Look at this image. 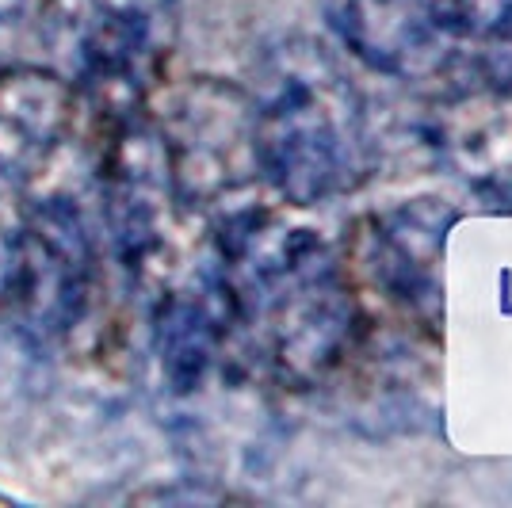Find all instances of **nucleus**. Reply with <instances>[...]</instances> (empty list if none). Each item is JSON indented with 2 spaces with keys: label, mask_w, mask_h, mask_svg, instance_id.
<instances>
[{
  "label": "nucleus",
  "mask_w": 512,
  "mask_h": 508,
  "mask_svg": "<svg viewBox=\"0 0 512 508\" xmlns=\"http://www.w3.org/2000/svg\"><path fill=\"white\" fill-rule=\"evenodd\" d=\"M230 325L234 321L214 279L207 283V291H184L161 302L153 318V348L172 394H192L203 386Z\"/></svg>",
  "instance_id": "9b49d317"
},
{
  "label": "nucleus",
  "mask_w": 512,
  "mask_h": 508,
  "mask_svg": "<svg viewBox=\"0 0 512 508\" xmlns=\"http://www.w3.org/2000/svg\"><path fill=\"white\" fill-rule=\"evenodd\" d=\"M16 188H4L0 184V302L8 291V279H12V264H16V245H20V222L23 207L12 203Z\"/></svg>",
  "instance_id": "f8f14e48"
},
{
  "label": "nucleus",
  "mask_w": 512,
  "mask_h": 508,
  "mask_svg": "<svg viewBox=\"0 0 512 508\" xmlns=\"http://www.w3.org/2000/svg\"><path fill=\"white\" fill-rule=\"evenodd\" d=\"M214 287L234 325L253 329L268 367L291 386L314 382L341 360L356 306L333 249L314 230L268 211H237L218 230Z\"/></svg>",
  "instance_id": "f257e3e1"
},
{
  "label": "nucleus",
  "mask_w": 512,
  "mask_h": 508,
  "mask_svg": "<svg viewBox=\"0 0 512 508\" xmlns=\"http://www.w3.org/2000/svg\"><path fill=\"white\" fill-rule=\"evenodd\" d=\"M440 157L470 188L512 203V81H486L451 96L436 115Z\"/></svg>",
  "instance_id": "1a4fd4ad"
},
{
  "label": "nucleus",
  "mask_w": 512,
  "mask_h": 508,
  "mask_svg": "<svg viewBox=\"0 0 512 508\" xmlns=\"http://www.w3.org/2000/svg\"><path fill=\"white\" fill-rule=\"evenodd\" d=\"M96 249L81 207L50 195L23 207L16 264L0 310L31 344H58L88 314Z\"/></svg>",
  "instance_id": "7ed1b4c3"
},
{
  "label": "nucleus",
  "mask_w": 512,
  "mask_h": 508,
  "mask_svg": "<svg viewBox=\"0 0 512 508\" xmlns=\"http://www.w3.org/2000/svg\"><path fill=\"white\" fill-rule=\"evenodd\" d=\"M184 0H88L77 50L88 100L111 119L134 115L150 69L169 54Z\"/></svg>",
  "instance_id": "39448f33"
},
{
  "label": "nucleus",
  "mask_w": 512,
  "mask_h": 508,
  "mask_svg": "<svg viewBox=\"0 0 512 508\" xmlns=\"http://www.w3.org/2000/svg\"><path fill=\"white\" fill-rule=\"evenodd\" d=\"M509 81H512V73H509Z\"/></svg>",
  "instance_id": "ddd939ff"
},
{
  "label": "nucleus",
  "mask_w": 512,
  "mask_h": 508,
  "mask_svg": "<svg viewBox=\"0 0 512 508\" xmlns=\"http://www.w3.org/2000/svg\"><path fill=\"white\" fill-rule=\"evenodd\" d=\"M325 16L352 58L394 81H428L459 54L444 0H329Z\"/></svg>",
  "instance_id": "0eeeda50"
},
{
  "label": "nucleus",
  "mask_w": 512,
  "mask_h": 508,
  "mask_svg": "<svg viewBox=\"0 0 512 508\" xmlns=\"http://www.w3.org/2000/svg\"><path fill=\"white\" fill-rule=\"evenodd\" d=\"M253 138L260 180L295 207L352 191L367 176L360 88L314 39H283L256 65Z\"/></svg>",
  "instance_id": "f03ea898"
},
{
  "label": "nucleus",
  "mask_w": 512,
  "mask_h": 508,
  "mask_svg": "<svg viewBox=\"0 0 512 508\" xmlns=\"http://www.w3.org/2000/svg\"><path fill=\"white\" fill-rule=\"evenodd\" d=\"M157 130L169 153L176 203L184 207H214L260 176L253 100L226 81H192L176 96L169 123Z\"/></svg>",
  "instance_id": "20e7f679"
},
{
  "label": "nucleus",
  "mask_w": 512,
  "mask_h": 508,
  "mask_svg": "<svg viewBox=\"0 0 512 508\" xmlns=\"http://www.w3.org/2000/svg\"><path fill=\"white\" fill-rule=\"evenodd\" d=\"M77 88L50 65H0V184L20 191L73 127Z\"/></svg>",
  "instance_id": "6e6552de"
},
{
  "label": "nucleus",
  "mask_w": 512,
  "mask_h": 508,
  "mask_svg": "<svg viewBox=\"0 0 512 508\" xmlns=\"http://www.w3.org/2000/svg\"><path fill=\"white\" fill-rule=\"evenodd\" d=\"M100 188H104V218L115 253L130 272H142L161 253L165 222L176 203L169 153L157 123L142 119L138 111L111 119Z\"/></svg>",
  "instance_id": "423d86ee"
},
{
  "label": "nucleus",
  "mask_w": 512,
  "mask_h": 508,
  "mask_svg": "<svg viewBox=\"0 0 512 508\" xmlns=\"http://www.w3.org/2000/svg\"><path fill=\"white\" fill-rule=\"evenodd\" d=\"M455 218L444 199H413L375 222V272L390 295L417 310L440 306V256Z\"/></svg>",
  "instance_id": "9d476101"
}]
</instances>
